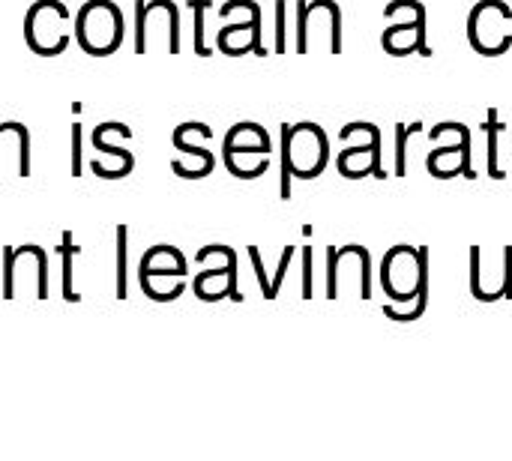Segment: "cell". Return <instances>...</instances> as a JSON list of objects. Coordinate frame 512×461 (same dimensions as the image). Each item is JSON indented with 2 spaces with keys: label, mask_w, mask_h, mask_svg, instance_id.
Listing matches in <instances>:
<instances>
[{
  "label": "cell",
  "mask_w": 512,
  "mask_h": 461,
  "mask_svg": "<svg viewBox=\"0 0 512 461\" xmlns=\"http://www.w3.org/2000/svg\"><path fill=\"white\" fill-rule=\"evenodd\" d=\"M381 288L390 297L384 315L396 324H414L429 309V249L399 243L381 258Z\"/></svg>",
  "instance_id": "obj_1"
},
{
  "label": "cell",
  "mask_w": 512,
  "mask_h": 461,
  "mask_svg": "<svg viewBox=\"0 0 512 461\" xmlns=\"http://www.w3.org/2000/svg\"><path fill=\"white\" fill-rule=\"evenodd\" d=\"M330 165V138L324 126L282 123V201L291 198V180H315Z\"/></svg>",
  "instance_id": "obj_2"
},
{
  "label": "cell",
  "mask_w": 512,
  "mask_h": 461,
  "mask_svg": "<svg viewBox=\"0 0 512 461\" xmlns=\"http://www.w3.org/2000/svg\"><path fill=\"white\" fill-rule=\"evenodd\" d=\"M189 261L177 246L156 243L138 261V285L147 300L153 303H174L186 294Z\"/></svg>",
  "instance_id": "obj_3"
},
{
  "label": "cell",
  "mask_w": 512,
  "mask_h": 461,
  "mask_svg": "<svg viewBox=\"0 0 512 461\" xmlns=\"http://www.w3.org/2000/svg\"><path fill=\"white\" fill-rule=\"evenodd\" d=\"M72 36L81 45L84 54L90 57H111L120 51L126 24L123 12L114 0H87L72 21Z\"/></svg>",
  "instance_id": "obj_4"
},
{
  "label": "cell",
  "mask_w": 512,
  "mask_h": 461,
  "mask_svg": "<svg viewBox=\"0 0 512 461\" xmlns=\"http://www.w3.org/2000/svg\"><path fill=\"white\" fill-rule=\"evenodd\" d=\"M339 141L345 144L336 156V168L345 180H363V177H387L384 174V138L381 129L369 120L345 123L339 132Z\"/></svg>",
  "instance_id": "obj_5"
},
{
  "label": "cell",
  "mask_w": 512,
  "mask_h": 461,
  "mask_svg": "<svg viewBox=\"0 0 512 461\" xmlns=\"http://www.w3.org/2000/svg\"><path fill=\"white\" fill-rule=\"evenodd\" d=\"M69 21L72 9L63 0H33L24 12V45L39 57H60L72 45Z\"/></svg>",
  "instance_id": "obj_6"
},
{
  "label": "cell",
  "mask_w": 512,
  "mask_h": 461,
  "mask_svg": "<svg viewBox=\"0 0 512 461\" xmlns=\"http://www.w3.org/2000/svg\"><path fill=\"white\" fill-rule=\"evenodd\" d=\"M384 18L390 24L381 36V45L390 57H408V54L429 57L432 54V48L426 42L429 18H426L423 0H390L384 9Z\"/></svg>",
  "instance_id": "obj_7"
},
{
  "label": "cell",
  "mask_w": 512,
  "mask_h": 461,
  "mask_svg": "<svg viewBox=\"0 0 512 461\" xmlns=\"http://www.w3.org/2000/svg\"><path fill=\"white\" fill-rule=\"evenodd\" d=\"M231 12H240L237 21H228L222 30H216V48L225 57H243V54H258L267 57L264 48V15L258 0H225L219 6V18H228Z\"/></svg>",
  "instance_id": "obj_8"
},
{
  "label": "cell",
  "mask_w": 512,
  "mask_h": 461,
  "mask_svg": "<svg viewBox=\"0 0 512 461\" xmlns=\"http://www.w3.org/2000/svg\"><path fill=\"white\" fill-rule=\"evenodd\" d=\"M345 288L372 300V252L360 243L327 246V300H339Z\"/></svg>",
  "instance_id": "obj_9"
},
{
  "label": "cell",
  "mask_w": 512,
  "mask_h": 461,
  "mask_svg": "<svg viewBox=\"0 0 512 461\" xmlns=\"http://www.w3.org/2000/svg\"><path fill=\"white\" fill-rule=\"evenodd\" d=\"M213 255L216 264L195 273L192 279V294L201 300V303H219V300H234V303H243V294H240V258L231 246L225 243H210L204 249L195 252V264L201 258Z\"/></svg>",
  "instance_id": "obj_10"
},
{
  "label": "cell",
  "mask_w": 512,
  "mask_h": 461,
  "mask_svg": "<svg viewBox=\"0 0 512 461\" xmlns=\"http://www.w3.org/2000/svg\"><path fill=\"white\" fill-rule=\"evenodd\" d=\"M512 6L507 0H477L468 12V42L483 57H501L512 48Z\"/></svg>",
  "instance_id": "obj_11"
},
{
  "label": "cell",
  "mask_w": 512,
  "mask_h": 461,
  "mask_svg": "<svg viewBox=\"0 0 512 461\" xmlns=\"http://www.w3.org/2000/svg\"><path fill=\"white\" fill-rule=\"evenodd\" d=\"M471 294L480 303L512 300V246H504L498 255L486 252V246H471Z\"/></svg>",
  "instance_id": "obj_12"
},
{
  "label": "cell",
  "mask_w": 512,
  "mask_h": 461,
  "mask_svg": "<svg viewBox=\"0 0 512 461\" xmlns=\"http://www.w3.org/2000/svg\"><path fill=\"white\" fill-rule=\"evenodd\" d=\"M315 33L327 36V48L330 54H342V6L336 0H309V3H297V27H294V48L297 54H309L312 51V39Z\"/></svg>",
  "instance_id": "obj_13"
},
{
  "label": "cell",
  "mask_w": 512,
  "mask_h": 461,
  "mask_svg": "<svg viewBox=\"0 0 512 461\" xmlns=\"http://www.w3.org/2000/svg\"><path fill=\"white\" fill-rule=\"evenodd\" d=\"M117 132H123V135L132 138V129H129L123 120H105V123H99V126L90 132V144H93V150L99 153L96 159H102V156L111 159V162H105V165H99V162L90 159V171H93L96 177H102V180H123V177H129L132 168H135V156H132L129 150H123V147L114 141Z\"/></svg>",
  "instance_id": "obj_14"
},
{
  "label": "cell",
  "mask_w": 512,
  "mask_h": 461,
  "mask_svg": "<svg viewBox=\"0 0 512 461\" xmlns=\"http://www.w3.org/2000/svg\"><path fill=\"white\" fill-rule=\"evenodd\" d=\"M270 150H273V138H270V132L261 126V123H255V120H240V123H234L228 132H225V138H222V162H225V168H234L240 159H246V156H255V159H261V156H270Z\"/></svg>",
  "instance_id": "obj_15"
},
{
  "label": "cell",
  "mask_w": 512,
  "mask_h": 461,
  "mask_svg": "<svg viewBox=\"0 0 512 461\" xmlns=\"http://www.w3.org/2000/svg\"><path fill=\"white\" fill-rule=\"evenodd\" d=\"M204 126H207V123H201V120H186V123H180V126L174 129V135H171V144H174L180 153L192 156V165H183L180 159L171 162V171H174L177 177H183V180H204V177H210V174L216 171V156H213L207 147H201V144L192 141V132H198V129H204Z\"/></svg>",
  "instance_id": "obj_16"
},
{
  "label": "cell",
  "mask_w": 512,
  "mask_h": 461,
  "mask_svg": "<svg viewBox=\"0 0 512 461\" xmlns=\"http://www.w3.org/2000/svg\"><path fill=\"white\" fill-rule=\"evenodd\" d=\"M3 258V300H15V279L27 276L30 267H48V252L36 243H24V246H3L0 249Z\"/></svg>",
  "instance_id": "obj_17"
},
{
  "label": "cell",
  "mask_w": 512,
  "mask_h": 461,
  "mask_svg": "<svg viewBox=\"0 0 512 461\" xmlns=\"http://www.w3.org/2000/svg\"><path fill=\"white\" fill-rule=\"evenodd\" d=\"M426 168L435 180H453V177H474L471 171V141L465 144H435V150L426 156Z\"/></svg>",
  "instance_id": "obj_18"
},
{
  "label": "cell",
  "mask_w": 512,
  "mask_h": 461,
  "mask_svg": "<svg viewBox=\"0 0 512 461\" xmlns=\"http://www.w3.org/2000/svg\"><path fill=\"white\" fill-rule=\"evenodd\" d=\"M6 135H15V141H18V177H30V129L21 120H3L0 141Z\"/></svg>",
  "instance_id": "obj_19"
},
{
  "label": "cell",
  "mask_w": 512,
  "mask_h": 461,
  "mask_svg": "<svg viewBox=\"0 0 512 461\" xmlns=\"http://www.w3.org/2000/svg\"><path fill=\"white\" fill-rule=\"evenodd\" d=\"M78 252H81V246L72 243V231H63V240H60L63 282H60V288H63V300L66 303H81V294H75V288H72V255H78Z\"/></svg>",
  "instance_id": "obj_20"
},
{
  "label": "cell",
  "mask_w": 512,
  "mask_h": 461,
  "mask_svg": "<svg viewBox=\"0 0 512 461\" xmlns=\"http://www.w3.org/2000/svg\"><path fill=\"white\" fill-rule=\"evenodd\" d=\"M414 135H423V123H399L396 126V177L408 174V144Z\"/></svg>",
  "instance_id": "obj_21"
},
{
  "label": "cell",
  "mask_w": 512,
  "mask_h": 461,
  "mask_svg": "<svg viewBox=\"0 0 512 461\" xmlns=\"http://www.w3.org/2000/svg\"><path fill=\"white\" fill-rule=\"evenodd\" d=\"M189 6H192V18H195V33H192V48H195V54L198 57H210L216 48L213 45H207L204 42V24H207V9L213 6L210 0H189Z\"/></svg>",
  "instance_id": "obj_22"
},
{
  "label": "cell",
  "mask_w": 512,
  "mask_h": 461,
  "mask_svg": "<svg viewBox=\"0 0 512 461\" xmlns=\"http://www.w3.org/2000/svg\"><path fill=\"white\" fill-rule=\"evenodd\" d=\"M429 141L432 144H465V141H471V132L459 120H441L438 126L429 129Z\"/></svg>",
  "instance_id": "obj_23"
},
{
  "label": "cell",
  "mask_w": 512,
  "mask_h": 461,
  "mask_svg": "<svg viewBox=\"0 0 512 461\" xmlns=\"http://www.w3.org/2000/svg\"><path fill=\"white\" fill-rule=\"evenodd\" d=\"M501 123H498V117H495V111H492V117H489V123H486V138H489V177H495V180H504L507 174H504V168L498 165V138H501Z\"/></svg>",
  "instance_id": "obj_24"
},
{
  "label": "cell",
  "mask_w": 512,
  "mask_h": 461,
  "mask_svg": "<svg viewBox=\"0 0 512 461\" xmlns=\"http://www.w3.org/2000/svg\"><path fill=\"white\" fill-rule=\"evenodd\" d=\"M126 240H129V228L120 222L117 225V300L129 297V291H126V252H129Z\"/></svg>",
  "instance_id": "obj_25"
},
{
  "label": "cell",
  "mask_w": 512,
  "mask_h": 461,
  "mask_svg": "<svg viewBox=\"0 0 512 461\" xmlns=\"http://www.w3.org/2000/svg\"><path fill=\"white\" fill-rule=\"evenodd\" d=\"M294 258H297V246H285V249H282V258H279V270H276V276L270 279V300H276V297L282 294V282H285L288 267L294 264Z\"/></svg>",
  "instance_id": "obj_26"
},
{
  "label": "cell",
  "mask_w": 512,
  "mask_h": 461,
  "mask_svg": "<svg viewBox=\"0 0 512 461\" xmlns=\"http://www.w3.org/2000/svg\"><path fill=\"white\" fill-rule=\"evenodd\" d=\"M249 261H252V270L258 276V285H261V294L264 300H270V276L264 270V258H261V249L258 246H249Z\"/></svg>",
  "instance_id": "obj_27"
},
{
  "label": "cell",
  "mask_w": 512,
  "mask_h": 461,
  "mask_svg": "<svg viewBox=\"0 0 512 461\" xmlns=\"http://www.w3.org/2000/svg\"><path fill=\"white\" fill-rule=\"evenodd\" d=\"M285 9H288V3H285V0H279V3H276V54H285V51H288Z\"/></svg>",
  "instance_id": "obj_28"
},
{
  "label": "cell",
  "mask_w": 512,
  "mask_h": 461,
  "mask_svg": "<svg viewBox=\"0 0 512 461\" xmlns=\"http://www.w3.org/2000/svg\"><path fill=\"white\" fill-rule=\"evenodd\" d=\"M300 258H303V300H312V261H315V249L312 246H303L300 249Z\"/></svg>",
  "instance_id": "obj_29"
},
{
  "label": "cell",
  "mask_w": 512,
  "mask_h": 461,
  "mask_svg": "<svg viewBox=\"0 0 512 461\" xmlns=\"http://www.w3.org/2000/svg\"><path fill=\"white\" fill-rule=\"evenodd\" d=\"M72 177H81V123H72Z\"/></svg>",
  "instance_id": "obj_30"
}]
</instances>
